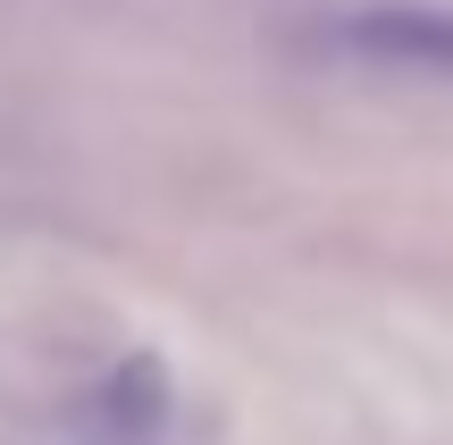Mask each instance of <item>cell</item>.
<instances>
[{
	"mask_svg": "<svg viewBox=\"0 0 453 445\" xmlns=\"http://www.w3.org/2000/svg\"><path fill=\"white\" fill-rule=\"evenodd\" d=\"M327 42L361 67H387V76L453 84V9H437V0H370V9L336 17Z\"/></svg>",
	"mask_w": 453,
	"mask_h": 445,
	"instance_id": "cell-1",
	"label": "cell"
},
{
	"mask_svg": "<svg viewBox=\"0 0 453 445\" xmlns=\"http://www.w3.org/2000/svg\"><path fill=\"white\" fill-rule=\"evenodd\" d=\"M59 445H177L168 437V379L151 362H134L127 379H110L76 420H67Z\"/></svg>",
	"mask_w": 453,
	"mask_h": 445,
	"instance_id": "cell-2",
	"label": "cell"
}]
</instances>
